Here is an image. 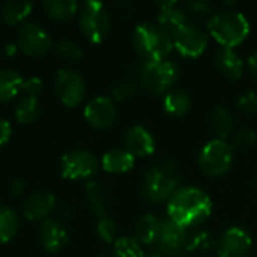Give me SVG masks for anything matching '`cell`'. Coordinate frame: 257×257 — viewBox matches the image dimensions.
Instances as JSON below:
<instances>
[{"instance_id":"d4e9b609","label":"cell","mask_w":257,"mask_h":257,"mask_svg":"<svg viewBox=\"0 0 257 257\" xmlns=\"http://www.w3.org/2000/svg\"><path fill=\"white\" fill-rule=\"evenodd\" d=\"M42 8L51 20L66 21L78 14L80 3L75 0H45Z\"/></svg>"},{"instance_id":"6da1fadb","label":"cell","mask_w":257,"mask_h":257,"mask_svg":"<svg viewBox=\"0 0 257 257\" xmlns=\"http://www.w3.org/2000/svg\"><path fill=\"white\" fill-rule=\"evenodd\" d=\"M211 214L212 200L197 187H179L167 200V217L185 230L203 224Z\"/></svg>"},{"instance_id":"5b68a950","label":"cell","mask_w":257,"mask_h":257,"mask_svg":"<svg viewBox=\"0 0 257 257\" xmlns=\"http://www.w3.org/2000/svg\"><path fill=\"white\" fill-rule=\"evenodd\" d=\"M78 23L83 36L92 44L102 42L111 30L110 12L99 0H87L80 5Z\"/></svg>"},{"instance_id":"ba28073f","label":"cell","mask_w":257,"mask_h":257,"mask_svg":"<svg viewBox=\"0 0 257 257\" xmlns=\"http://www.w3.org/2000/svg\"><path fill=\"white\" fill-rule=\"evenodd\" d=\"M188 233L184 227L176 224L169 217L160 218L157 236L154 241V250L166 257H179L187 250Z\"/></svg>"},{"instance_id":"ee69618b","label":"cell","mask_w":257,"mask_h":257,"mask_svg":"<svg viewBox=\"0 0 257 257\" xmlns=\"http://www.w3.org/2000/svg\"><path fill=\"white\" fill-rule=\"evenodd\" d=\"M146 257H166V256H163L160 251H157V250H154V251H151L149 254H146Z\"/></svg>"},{"instance_id":"7dc6e473","label":"cell","mask_w":257,"mask_h":257,"mask_svg":"<svg viewBox=\"0 0 257 257\" xmlns=\"http://www.w3.org/2000/svg\"><path fill=\"white\" fill-rule=\"evenodd\" d=\"M179 257H187V256H179Z\"/></svg>"},{"instance_id":"cb8c5ba5","label":"cell","mask_w":257,"mask_h":257,"mask_svg":"<svg viewBox=\"0 0 257 257\" xmlns=\"http://www.w3.org/2000/svg\"><path fill=\"white\" fill-rule=\"evenodd\" d=\"M23 77L15 69H0V102H9L23 90Z\"/></svg>"},{"instance_id":"d6a6232c","label":"cell","mask_w":257,"mask_h":257,"mask_svg":"<svg viewBox=\"0 0 257 257\" xmlns=\"http://www.w3.org/2000/svg\"><path fill=\"white\" fill-rule=\"evenodd\" d=\"M257 142V133L253 128H241L238 131H235L232 134V142L230 146L232 149H238V151H248L251 149Z\"/></svg>"},{"instance_id":"ac0fdd59","label":"cell","mask_w":257,"mask_h":257,"mask_svg":"<svg viewBox=\"0 0 257 257\" xmlns=\"http://www.w3.org/2000/svg\"><path fill=\"white\" fill-rule=\"evenodd\" d=\"M158 15H157V23L166 29L169 33H173L176 29L184 26L185 23L190 21V17L187 15L184 6H179L176 2L169 0V2H158Z\"/></svg>"},{"instance_id":"836d02e7","label":"cell","mask_w":257,"mask_h":257,"mask_svg":"<svg viewBox=\"0 0 257 257\" xmlns=\"http://www.w3.org/2000/svg\"><path fill=\"white\" fill-rule=\"evenodd\" d=\"M137 81L133 80V78H123L120 81H117L113 89H111V93L114 96V99L117 101H123V99H128L131 98L136 92H137Z\"/></svg>"},{"instance_id":"60d3db41","label":"cell","mask_w":257,"mask_h":257,"mask_svg":"<svg viewBox=\"0 0 257 257\" xmlns=\"http://www.w3.org/2000/svg\"><path fill=\"white\" fill-rule=\"evenodd\" d=\"M24 191H26V184H24L23 179L14 181V182L11 184V187H9V193H11L12 197H20V196H23Z\"/></svg>"},{"instance_id":"8992f818","label":"cell","mask_w":257,"mask_h":257,"mask_svg":"<svg viewBox=\"0 0 257 257\" xmlns=\"http://www.w3.org/2000/svg\"><path fill=\"white\" fill-rule=\"evenodd\" d=\"M181 69L173 60L143 62L139 71V84L151 93H167L179 80Z\"/></svg>"},{"instance_id":"d590c367","label":"cell","mask_w":257,"mask_h":257,"mask_svg":"<svg viewBox=\"0 0 257 257\" xmlns=\"http://www.w3.org/2000/svg\"><path fill=\"white\" fill-rule=\"evenodd\" d=\"M184 9L188 17H206L212 14L214 5L208 0H190L184 5Z\"/></svg>"},{"instance_id":"7c38bea8","label":"cell","mask_w":257,"mask_h":257,"mask_svg":"<svg viewBox=\"0 0 257 257\" xmlns=\"http://www.w3.org/2000/svg\"><path fill=\"white\" fill-rule=\"evenodd\" d=\"M17 47L24 54L32 57L44 56L53 48L48 32L36 23H23L17 30Z\"/></svg>"},{"instance_id":"ffe728a7","label":"cell","mask_w":257,"mask_h":257,"mask_svg":"<svg viewBox=\"0 0 257 257\" xmlns=\"http://www.w3.org/2000/svg\"><path fill=\"white\" fill-rule=\"evenodd\" d=\"M208 126L211 133L215 136L214 139L226 140L232 137L235 128V119L232 111L224 105H217L211 110L208 116Z\"/></svg>"},{"instance_id":"f1b7e54d","label":"cell","mask_w":257,"mask_h":257,"mask_svg":"<svg viewBox=\"0 0 257 257\" xmlns=\"http://www.w3.org/2000/svg\"><path fill=\"white\" fill-rule=\"evenodd\" d=\"M86 193H87L90 211L98 218H104L107 214V199H105V191L102 185L95 181H90L86 185Z\"/></svg>"},{"instance_id":"f6af8a7d","label":"cell","mask_w":257,"mask_h":257,"mask_svg":"<svg viewBox=\"0 0 257 257\" xmlns=\"http://www.w3.org/2000/svg\"><path fill=\"white\" fill-rule=\"evenodd\" d=\"M223 5H224V6H235L236 3H235V2H224Z\"/></svg>"},{"instance_id":"603a6c76","label":"cell","mask_w":257,"mask_h":257,"mask_svg":"<svg viewBox=\"0 0 257 257\" xmlns=\"http://www.w3.org/2000/svg\"><path fill=\"white\" fill-rule=\"evenodd\" d=\"M191 95L184 89H172L163 98V107L167 114L173 117L185 116L191 108Z\"/></svg>"},{"instance_id":"1f68e13d","label":"cell","mask_w":257,"mask_h":257,"mask_svg":"<svg viewBox=\"0 0 257 257\" xmlns=\"http://www.w3.org/2000/svg\"><path fill=\"white\" fill-rule=\"evenodd\" d=\"M53 50L60 59L69 60V62H77L84 54L81 45L75 41H71V39H62V41L56 42L53 45Z\"/></svg>"},{"instance_id":"83f0119b","label":"cell","mask_w":257,"mask_h":257,"mask_svg":"<svg viewBox=\"0 0 257 257\" xmlns=\"http://www.w3.org/2000/svg\"><path fill=\"white\" fill-rule=\"evenodd\" d=\"M20 220L14 209L6 205H0V244L12 241L18 232Z\"/></svg>"},{"instance_id":"e575fe53","label":"cell","mask_w":257,"mask_h":257,"mask_svg":"<svg viewBox=\"0 0 257 257\" xmlns=\"http://www.w3.org/2000/svg\"><path fill=\"white\" fill-rule=\"evenodd\" d=\"M96 233L98 236L104 241V242H114L117 238V227H116V223L108 218V217H104V218H99L98 223H96Z\"/></svg>"},{"instance_id":"52a82bcc","label":"cell","mask_w":257,"mask_h":257,"mask_svg":"<svg viewBox=\"0 0 257 257\" xmlns=\"http://www.w3.org/2000/svg\"><path fill=\"white\" fill-rule=\"evenodd\" d=\"M233 163V149L230 143L220 139L209 140L199 154V166L206 176L220 178L226 175Z\"/></svg>"},{"instance_id":"b9f144b4","label":"cell","mask_w":257,"mask_h":257,"mask_svg":"<svg viewBox=\"0 0 257 257\" xmlns=\"http://www.w3.org/2000/svg\"><path fill=\"white\" fill-rule=\"evenodd\" d=\"M247 66H248L250 74L253 75V78L257 81V50L250 54V57L247 60Z\"/></svg>"},{"instance_id":"4fadbf2b","label":"cell","mask_w":257,"mask_h":257,"mask_svg":"<svg viewBox=\"0 0 257 257\" xmlns=\"http://www.w3.org/2000/svg\"><path fill=\"white\" fill-rule=\"evenodd\" d=\"M253 239L250 233L239 226H232L223 232L217 241L218 257H247L251 251Z\"/></svg>"},{"instance_id":"4316f807","label":"cell","mask_w":257,"mask_h":257,"mask_svg":"<svg viewBox=\"0 0 257 257\" xmlns=\"http://www.w3.org/2000/svg\"><path fill=\"white\" fill-rule=\"evenodd\" d=\"M39 113H41V104L36 96L24 95L18 99L15 105V119L23 125L36 122Z\"/></svg>"},{"instance_id":"484cf974","label":"cell","mask_w":257,"mask_h":257,"mask_svg":"<svg viewBox=\"0 0 257 257\" xmlns=\"http://www.w3.org/2000/svg\"><path fill=\"white\" fill-rule=\"evenodd\" d=\"M160 218L154 214H143L134 226V238L142 245H154Z\"/></svg>"},{"instance_id":"277c9868","label":"cell","mask_w":257,"mask_h":257,"mask_svg":"<svg viewBox=\"0 0 257 257\" xmlns=\"http://www.w3.org/2000/svg\"><path fill=\"white\" fill-rule=\"evenodd\" d=\"M208 30L223 48H235L248 38L250 21L239 11L223 9L211 15Z\"/></svg>"},{"instance_id":"44dd1931","label":"cell","mask_w":257,"mask_h":257,"mask_svg":"<svg viewBox=\"0 0 257 257\" xmlns=\"http://www.w3.org/2000/svg\"><path fill=\"white\" fill-rule=\"evenodd\" d=\"M136 164V158L125 148H114L102 155L101 166L107 173L122 175L130 172Z\"/></svg>"},{"instance_id":"d6986e66","label":"cell","mask_w":257,"mask_h":257,"mask_svg":"<svg viewBox=\"0 0 257 257\" xmlns=\"http://www.w3.org/2000/svg\"><path fill=\"white\" fill-rule=\"evenodd\" d=\"M214 62L217 69L229 80H239L244 74V60L233 48H218Z\"/></svg>"},{"instance_id":"7a4b0ae2","label":"cell","mask_w":257,"mask_h":257,"mask_svg":"<svg viewBox=\"0 0 257 257\" xmlns=\"http://www.w3.org/2000/svg\"><path fill=\"white\" fill-rule=\"evenodd\" d=\"M179 170L173 160L166 158L151 166L143 176L142 197L151 203L167 202L173 193L179 188Z\"/></svg>"},{"instance_id":"7402d4cb","label":"cell","mask_w":257,"mask_h":257,"mask_svg":"<svg viewBox=\"0 0 257 257\" xmlns=\"http://www.w3.org/2000/svg\"><path fill=\"white\" fill-rule=\"evenodd\" d=\"M33 3L27 0H8L0 6V20L8 26H15L24 23L30 15Z\"/></svg>"},{"instance_id":"9a60e30c","label":"cell","mask_w":257,"mask_h":257,"mask_svg":"<svg viewBox=\"0 0 257 257\" xmlns=\"http://www.w3.org/2000/svg\"><path fill=\"white\" fill-rule=\"evenodd\" d=\"M123 143L125 149L134 158H145L155 152V139L152 133L142 125H134L128 128V131L125 133Z\"/></svg>"},{"instance_id":"2e32d148","label":"cell","mask_w":257,"mask_h":257,"mask_svg":"<svg viewBox=\"0 0 257 257\" xmlns=\"http://www.w3.org/2000/svg\"><path fill=\"white\" fill-rule=\"evenodd\" d=\"M38 239L41 247L48 253H59L69 241L66 229L56 220H44L38 230Z\"/></svg>"},{"instance_id":"7bdbcfd3","label":"cell","mask_w":257,"mask_h":257,"mask_svg":"<svg viewBox=\"0 0 257 257\" xmlns=\"http://www.w3.org/2000/svg\"><path fill=\"white\" fill-rule=\"evenodd\" d=\"M17 51H18L17 44H8V45L5 47V53H6V56H8V57L15 56V53H17Z\"/></svg>"},{"instance_id":"e0dca14e","label":"cell","mask_w":257,"mask_h":257,"mask_svg":"<svg viewBox=\"0 0 257 257\" xmlns=\"http://www.w3.org/2000/svg\"><path fill=\"white\" fill-rule=\"evenodd\" d=\"M56 208V197L48 191H38L29 196L23 205V215L29 221H44Z\"/></svg>"},{"instance_id":"3957f363","label":"cell","mask_w":257,"mask_h":257,"mask_svg":"<svg viewBox=\"0 0 257 257\" xmlns=\"http://www.w3.org/2000/svg\"><path fill=\"white\" fill-rule=\"evenodd\" d=\"M131 44L134 51L145 62L166 60L173 51L172 35L158 23H142L136 26Z\"/></svg>"},{"instance_id":"f546056e","label":"cell","mask_w":257,"mask_h":257,"mask_svg":"<svg viewBox=\"0 0 257 257\" xmlns=\"http://www.w3.org/2000/svg\"><path fill=\"white\" fill-rule=\"evenodd\" d=\"M217 248V241L214 236L206 230H196L191 235H188L187 239V250L191 254H206L212 248Z\"/></svg>"},{"instance_id":"ab89813d","label":"cell","mask_w":257,"mask_h":257,"mask_svg":"<svg viewBox=\"0 0 257 257\" xmlns=\"http://www.w3.org/2000/svg\"><path fill=\"white\" fill-rule=\"evenodd\" d=\"M116 8L119 9V14L120 15H123V17H133L134 15V11H136V6H134V3H131V2H119L117 5H116Z\"/></svg>"},{"instance_id":"4dcf8cb0","label":"cell","mask_w":257,"mask_h":257,"mask_svg":"<svg viewBox=\"0 0 257 257\" xmlns=\"http://www.w3.org/2000/svg\"><path fill=\"white\" fill-rule=\"evenodd\" d=\"M113 257H146L143 245L134 236H120L114 241Z\"/></svg>"},{"instance_id":"5bb4252c","label":"cell","mask_w":257,"mask_h":257,"mask_svg":"<svg viewBox=\"0 0 257 257\" xmlns=\"http://www.w3.org/2000/svg\"><path fill=\"white\" fill-rule=\"evenodd\" d=\"M83 114L86 122L96 130H107L113 126L117 120L116 104L108 96H96L90 99L86 104Z\"/></svg>"},{"instance_id":"f35d334b","label":"cell","mask_w":257,"mask_h":257,"mask_svg":"<svg viewBox=\"0 0 257 257\" xmlns=\"http://www.w3.org/2000/svg\"><path fill=\"white\" fill-rule=\"evenodd\" d=\"M11 136H12V126H11V123L5 117H0V148L9 142Z\"/></svg>"},{"instance_id":"bcb514c9","label":"cell","mask_w":257,"mask_h":257,"mask_svg":"<svg viewBox=\"0 0 257 257\" xmlns=\"http://www.w3.org/2000/svg\"><path fill=\"white\" fill-rule=\"evenodd\" d=\"M98 257H108V256H104V254H102V256H98Z\"/></svg>"},{"instance_id":"8d00e7d4","label":"cell","mask_w":257,"mask_h":257,"mask_svg":"<svg viewBox=\"0 0 257 257\" xmlns=\"http://www.w3.org/2000/svg\"><path fill=\"white\" fill-rule=\"evenodd\" d=\"M236 107H238L239 111H242L244 114H248V116H254V114H257L256 90H248V92L242 93V95L238 98Z\"/></svg>"},{"instance_id":"8fae6325","label":"cell","mask_w":257,"mask_h":257,"mask_svg":"<svg viewBox=\"0 0 257 257\" xmlns=\"http://www.w3.org/2000/svg\"><path fill=\"white\" fill-rule=\"evenodd\" d=\"M96 157L84 149H74L66 152L60 160V175L68 181L90 179L98 172Z\"/></svg>"},{"instance_id":"9c48e42d","label":"cell","mask_w":257,"mask_h":257,"mask_svg":"<svg viewBox=\"0 0 257 257\" xmlns=\"http://www.w3.org/2000/svg\"><path fill=\"white\" fill-rule=\"evenodd\" d=\"M54 93L65 107H77L81 104L86 95L84 78L71 68L57 69L53 81Z\"/></svg>"},{"instance_id":"30bf717a","label":"cell","mask_w":257,"mask_h":257,"mask_svg":"<svg viewBox=\"0 0 257 257\" xmlns=\"http://www.w3.org/2000/svg\"><path fill=\"white\" fill-rule=\"evenodd\" d=\"M172 35L173 48H176L184 57H199L205 53L209 44V35L200 26L188 21Z\"/></svg>"},{"instance_id":"74e56055","label":"cell","mask_w":257,"mask_h":257,"mask_svg":"<svg viewBox=\"0 0 257 257\" xmlns=\"http://www.w3.org/2000/svg\"><path fill=\"white\" fill-rule=\"evenodd\" d=\"M23 90L26 92V95L30 96H39L41 92L44 90V81L39 77H30L27 80H24L23 83Z\"/></svg>"}]
</instances>
